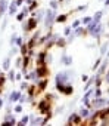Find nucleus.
Masks as SVG:
<instances>
[{"label": "nucleus", "instance_id": "obj_1", "mask_svg": "<svg viewBox=\"0 0 109 126\" xmlns=\"http://www.w3.org/2000/svg\"><path fill=\"white\" fill-rule=\"evenodd\" d=\"M74 76L75 73L72 70H65V71H59L54 77V85L56 88L59 86H65V85H72V80H74Z\"/></svg>", "mask_w": 109, "mask_h": 126}, {"label": "nucleus", "instance_id": "obj_2", "mask_svg": "<svg viewBox=\"0 0 109 126\" xmlns=\"http://www.w3.org/2000/svg\"><path fill=\"white\" fill-rule=\"evenodd\" d=\"M44 16H46V18H43V19H44V27H46V28H50V27L53 25L54 19H56V11L49 9V11H46Z\"/></svg>", "mask_w": 109, "mask_h": 126}, {"label": "nucleus", "instance_id": "obj_3", "mask_svg": "<svg viewBox=\"0 0 109 126\" xmlns=\"http://www.w3.org/2000/svg\"><path fill=\"white\" fill-rule=\"evenodd\" d=\"M103 31H105V25H103L102 22H99L91 31H88V34H90L91 37H94V39H100L102 34H103Z\"/></svg>", "mask_w": 109, "mask_h": 126}, {"label": "nucleus", "instance_id": "obj_4", "mask_svg": "<svg viewBox=\"0 0 109 126\" xmlns=\"http://www.w3.org/2000/svg\"><path fill=\"white\" fill-rule=\"evenodd\" d=\"M106 101H108L106 98L97 96V98H94V99L91 101V107H94V108L100 110V108H103V107H106V105H108V102H106Z\"/></svg>", "mask_w": 109, "mask_h": 126}, {"label": "nucleus", "instance_id": "obj_5", "mask_svg": "<svg viewBox=\"0 0 109 126\" xmlns=\"http://www.w3.org/2000/svg\"><path fill=\"white\" fill-rule=\"evenodd\" d=\"M37 19L35 18H30L27 22H24V25H22V30L24 31H30V30H34L35 28V25H37Z\"/></svg>", "mask_w": 109, "mask_h": 126}, {"label": "nucleus", "instance_id": "obj_6", "mask_svg": "<svg viewBox=\"0 0 109 126\" xmlns=\"http://www.w3.org/2000/svg\"><path fill=\"white\" fill-rule=\"evenodd\" d=\"M38 108H40V111L43 114H49L50 113V104H49V101L47 99H41L40 104H38Z\"/></svg>", "mask_w": 109, "mask_h": 126}, {"label": "nucleus", "instance_id": "obj_7", "mask_svg": "<svg viewBox=\"0 0 109 126\" xmlns=\"http://www.w3.org/2000/svg\"><path fill=\"white\" fill-rule=\"evenodd\" d=\"M61 62H62V65H65V67H71L72 65V56L68 55V53H62L61 55Z\"/></svg>", "mask_w": 109, "mask_h": 126}, {"label": "nucleus", "instance_id": "obj_8", "mask_svg": "<svg viewBox=\"0 0 109 126\" xmlns=\"http://www.w3.org/2000/svg\"><path fill=\"white\" fill-rule=\"evenodd\" d=\"M61 94H65V95H71L72 92H74V88H72V85H65V86H59V88H56Z\"/></svg>", "mask_w": 109, "mask_h": 126}, {"label": "nucleus", "instance_id": "obj_9", "mask_svg": "<svg viewBox=\"0 0 109 126\" xmlns=\"http://www.w3.org/2000/svg\"><path fill=\"white\" fill-rule=\"evenodd\" d=\"M77 113L81 116V119H88V117H90V114H91V113H90V107H86V105H84V107H81V108H78V111H77Z\"/></svg>", "mask_w": 109, "mask_h": 126}, {"label": "nucleus", "instance_id": "obj_10", "mask_svg": "<svg viewBox=\"0 0 109 126\" xmlns=\"http://www.w3.org/2000/svg\"><path fill=\"white\" fill-rule=\"evenodd\" d=\"M15 123H16V120H15L13 113H8V114L5 116V122H3V125L8 126V125H15Z\"/></svg>", "mask_w": 109, "mask_h": 126}, {"label": "nucleus", "instance_id": "obj_11", "mask_svg": "<svg viewBox=\"0 0 109 126\" xmlns=\"http://www.w3.org/2000/svg\"><path fill=\"white\" fill-rule=\"evenodd\" d=\"M19 96H21V91H12L11 94H9V102H18V99H19Z\"/></svg>", "mask_w": 109, "mask_h": 126}, {"label": "nucleus", "instance_id": "obj_12", "mask_svg": "<svg viewBox=\"0 0 109 126\" xmlns=\"http://www.w3.org/2000/svg\"><path fill=\"white\" fill-rule=\"evenodd\" d=\"M81 122V116L78 113H72L69 117H68V123L69 125H74V123H80Z\"/></svg>", "mask_w": 109, "mask_h": 126}, {"label": "nucleus", "instance_id": "obj_13", "mask_svg": "<svg viewBox=\"0 0 109 126\" xmlns=\"http://www.w3.org/2000/svg\"><path fill=\"white\" fill-rule=\"evenodd\" d=\"M102 18H103V11H97V12L91 16V21H93L94 24H99V22H102Z\"/></svg>", "mask_w": 109, "mask_h": 126}, {"label": "nucleus", "instance_id": "obj_14", "mask_svg": "<svg viewBox=\"0 0 109 126\" xmlns=\"http://www.w3.org/2000/svg\"><path fill=\"white\" fill-rule=\"evenodd\" d=\"M25 79H27V80H33V82H37V80H38L40 77H38V74H37V70H33V71L27 73Z\"/></svg>", "mask_w": 109, "mask_h": 126}, {"label": "nucleus", "instance_id": "obj_15", "mask_svg": "<svg viewBox=\"0 0 109 126\" xmlns=\"http://www.w3.org/2000/svg\"><path fill=\"white\" fill-rule=\"evenodd\" d=\"M72 33H74V36H75V37H80V36H83V34H84V33H87V31H86V28H84V27H80V25H78L77 28H72Z\"/></svg>", "mask_w": 109, "mask_h": 126}, {"label": "nucleus", "instance_id": "obj_16", "mask_svg": "<svg viewBox=\"0 0 109 126\" xmlns=\"http://www.w3.org/2000/svg\"><path fill=\"white\" fill-rule=\"evenodd\" d=\"M8 11V0H0V16Z\"/></svg>", "mask_w": 109, "mask_h": 126}, {"label": "nucleus", "instance_id": "obj_17", "mask_svg": "<svg viewBox=\"0 0 109 126\" xmlns=\"http://www.w3.org/2000/svg\"><path fill=\"white\" fill-rule=\"evenodd\" d=\"M16 11H18V6H16V3H15V0L9 5V8H8V14L9 15H15L16 14Z\"/></svg>", "mask_w": 109, "mask_h": 126}, {"label": "nucleus", "instance_id": "obj_18", "mask_svg": "<svg viewBox=\"0 0 109 126\" xmlns=\"http://www.w3.org/2000/svg\"><path fill=\"white\" fill-rule=\"evenodd\" d=\"M30 123H31V125H40V123H43V117L30 116Z\"/></svg>", "mask_w": 109, "mask_h": 126}, {"label": "nucleus", "instance_id": "obj_19", "mask_svg": "<svg viewBox=\"0 0 109 126\" xmlns=\"http://www.w3.org/2000/svg\"><path fill=\"white\" fill-rule=\"evenodd\" d=\"M108 47H109V40H108V42H105V43L100 46V56L106 55V52H108Z\"/></svg>", "mask_w": 109, "mask_h": 126}, {"label": "nucleus", "instance_id": "obj_20", "mask_svg": "<svg viewBox=\"0 0 109 126\" xmlns=\"http://www.w3.org/2000/svg\"><path fill=\"white\" fill-rule=\"evenodd\" d=\"M94 76H91V77H88V80L86 82V86H84V91H87V89H90V86L91 85H94Z\"/></svg>", "mask_w": 109, "mask_h": 126}, {"label": "nucleus", "instance_id": "obj_21", "mask_svg": "<svg viewBox=\"0 0 109 126\" xmlns=\"http://www.w3.org/2000/svg\"><path fill=\"white\" fill-rule=\"evenodd\" d=\"M3 70L5 71H8L9 70V67H11V56H8V58H5V61H3Z\"/></svg>", "mask_w": 109, "mask_h": 126}, {"label": "nucleus", "instance_id": "obj_22", "mask_svg": "<svg viewBox=\"0 0 109 126\" xmlns=\"http://www.w3.org/2000/svg\"><path fill=\"white\" fill-rule=\"evenodd\" d=\"M28 14V9H24L21 14H18L16 15V21H24V18H25V15Z\"/></svg>", "mask_w": 109, "mask_h": 126}, {"label": "nucleus", "instance_id": "obj_23", "mask_svg": "<svg viewBox=\"0 0 109 126\" xmlns=\"http://www.w3.org/2000/svg\"><path fill=\"white\" fill-rule=\"evenodd\" d=\"M13 45H15L16 47H21V46L24 45V40H22V37H18V36H16V39H15V42H13Z\"/></svg>", "mask_w": 109, "mask_h": 126}, {"label": "nucleus", "instance_id": "obj_24", "mask_svg": "<svg viewBox=\"0 0 109 126\" xmlns=\"http://www.w3.org/2000/svg\"><path fill=\"white\" fill-rule=\"evenodd\" d=\"M58 8H59V3H58V0H50V9L56 11Z\"/></svg>", "mask_w": 109, "mask_h": 126}, {"label": "nucleus", "instance_id": "obj_25", "mask_svg": "<svg viewBox=\"0 0 109 126\" xmlns=\"http://www.w3.org/2000/svg\"><path fill=\"white\" fill-rule=\"evenodd\" d=\"M44 14H46V11H41V9H40V11L35 14V19H37V21H41V18L44 16Z\"/></svg>", "mask_w": 109, "mask_h": 126}, {"label": "nucleus", "instance_id": "obj_26", "mask_svg": "<svg viewBox=\"0 0 109 126\" xmlns=\"http://www.w3.org/2000/svg\"><path fill=\"white\" fill-rule=\"evenodd\" d=\"M66 19H68V16H66V15H59L54 21H56V22H65Z\"/></svg>", "mask_w": 109, "mask_h": 126}, {"label": "nucleus", "instance_id": "obj_27", "mask_svg": "<svg viewBox=\"0 0 109 126\" xmlns=\"http://www.w3.org/2000/svg\"><path fill=\"white\" fill-rule=\"evenodd\" d=\"M88 22H91V16H83V18H81V24L87 25Z\"/></svg>", "mask_w": 109, "mask_h": 126}, {"label": "nucleus", "instance_id": "obj_28", "mask_svg": "<svg viewBox=\"0 0 109 126\" xmlns=\"http://www.w3.org/2000/svg\"><path fill=\"white\" fill-rule=\"evenodd\" d=\"M71 33H72V27H65V28H64V36H65V37H68Z\"/></svg>", "mask_w": 109, "mask_h": 126}, {"label": "nucleus", "instance_id": "obj_29", "mask_svg": "<svg viewBox=\"0 0 109 126\" xmlns=\"http://www.w3.org/2000/svg\"><path fill=\"white\" fill-rule=\"evenodd\" d=\"M100 62H102V56H100V58H97V59H96V62H94V65H93V70H94V71H96V70L99 68Z\"/></svg>", "mask_w": 109, "mask_h": 126}, {"label": "nucleus", "instance_id": "obj_30", "mask_svg": "<svg viewBox=\"0 0 109 126\" xmlns=\"http://www.w3.org/2000/svg\"><path fill=\"white\" fill-rule=\"evenodd\" d=\"M87 8H88V5H81V6H78L75 11H77V12H84V11H87Z\"/></svg>", "mask_w": 109, "mask_h": 126}, {"label": "nucleus", "instance_id": "obj_31", "mask_svg": "<svg viewBox=\"0 0 109 126\" xmlns=\"http://www.w3.org/2000/svg\"><path fill=\"white\" fill-rule=\"evenodd\" d=\"M30 122V116H24L22 119H21V122H19V125H27Z\"/></svg>", "mask_w": 109, "mask_h": 126}, {"label": "nucleus", "instance_id": "obj_32", "mask_svg": "<svg viewBox=\"0 0 109 126\" xmlns=\"http://www.w3.org/2000/svg\"><path fill=\"white\" fill-rule=\"evenodd\" d=\"M78 25H81V19H75V21L72 22V25H71V27H72V28H77Z\"/></svg>", "mask_w": 109, "mask_h": 126}, {"label": "nucleus", "instance_id": "obj_33", "mask_svg": "<svg viewBox=\"0 0 109 126\" xmlns=\"http://www.w3.org/2000/svg\"><path fill=\"white\" fill-rule=\"evenodd\" d=\"M8 79H9L11 82H13V80H15V71H13V70H11V71H9V77H8Z\"/></svg>", "mask_w": 109, "mask_h": 126}, {"label": "nucleus", "instance_id": "obj_34", "mask_svg": "<svg viewBox=\"0 0 109 126\" xmlns=\"http://www.w3.org/2000/svg\"><path fill=\"white\" fill-rule=\"evenodd\" d=\"M13 111H15V113H22V105H21V104L16 105V107L13 108Z\"/></svg>", "mask_w": 109, "mask_h": 126}, {"label": "nucleus", "instance_id": "obj_35", "mask_svg": "<svg viewBox=\"0 0 109 126\" xmlns=\"http://www.w3.org/2000/svg\"><path fill=\"white\" fill-rule=\"evenodd\" d=\"M6 82V79H5V76H3V73L2 71H0V85H3Z\"/></svg>", "mask_w": 109, "mask_h": 126}, {"label": "nucleus", "instance_id": "obj_36", "mask_svg": "<svg viewBox=\"0 0 109 126\" xmlns=\"http://www.w3.org/2000/svg\"><path fill=\"white\" fill-rule=\"evenodd\" d=\"M16 67H18V68H19V67H22V59H21V58H18V59H16Z\"/></svg>", "mask_w": 109, "mask_h": 126}, {"label": "nucleus", "instance_id": "obj_37", "mask_svg": "<svg viewBox=\"0 0 109 126\" xmlns=\"http://www.w3.org/2000/svg\"><path fill=\"white\" fill-rule=\"evenodd\" d=\"M16 50H18V49H16V47H13V49L11 50V53H9V56H13V55H16Z\"/></svg>", "mask_w": 109, "mask_h": 126}, {"label": "nucleus", "instance_id": "obj_38", "mask_svg": "<svg viewBox=\"0 0 109 126\" xmlns=\"http://www.w3.org/2000/svg\"><path fill=\"white\" fill-rule=\"evenodd\" d=\"M27 86H28V83H27V82H24V83H21V91H24V89H27Z\"/></svg>", "mask_w": 109, "mask_h": 126}, {"label": "nucleus", "instance_id": "obj_39", "mask_svg": "<svg viewBox=\"0 0 109 126\" xmlns=\"http://www.w3.org/2000/svg\"><path fill=\"white\" fill-rule=\"evenodd\" d=\"M16 36H18V34H12V37H11V45H13V42H15Z\"/></svg>", "mask_w": 109, "mask_h": 126}, {"label": "nucleus", "instance_id": "obj_40", "mask_svg": "<svg viewBox=\"0 0 109 126\" xmlns=\"http://www.w3.org/2000/svg\"><path fill=\"white\" fill-rule=\"evenodd\" d=\"M81 80H83V82H87V80H88V76H87V74H83V76H81Z\"/></svg>", "mask_w": 109, "mask_h": 126}, {"label": "nucleus", "instance_id": "obj_41", "mask_svg": "<svg viewBox=\"0 0 109 126\" xmlns=\"http://www.w3.org/2000/svg\"><path fill=\"white\" fill-rule=\"evenodd\" d=\"M21 52H22V53H25V52H27V46H24V45H22V46H21Z\"/></svg>", "mask_w": 109, "mask_h": 126}, {"label": "nucleus", "instance_id": "obj_42", "mask_svg": "<svg viewBox=\"0 0 109 126\" xmlns=\"http://www.w3.org/2000/svg\"><path fill=\"white\" fill-rule=\"evenodd\" d=\"M105 82H106V83H108V85H109V73H108V74H106V76H105Z\"/></svg>", "mask_w": 109, "mask_h": 126}, {"label": "nucleus", "instance_id": "obj_43", "mask_svg": "<svg viewBox=\"0 0 109 126\" xmlns=\"http://www.w3.org/2000/svg\"><path fill=\"white\" fill-rule=\"evenodd\" d=\"M21 77H22V76H21V73H19V74H16V76H15V79H16V80H21Z\"/></svg>", "mask_w": 109, "mask_h": 126}, {"label": "nucleus", "instance_id": "obj_44", "mask_svg": "<svg viewBox=\"0 0 109 126\" xmlns=\"http://www.w3.org/2000/svg\"><path fill=\"white\" fill-rule=\"evenodd\" d=\"M105 2V6H109V0H103Z\"/></svg>", "mask_w": 109, "mask_h": 126}, {"label": "nucleus", "instance_id": "obj_45", "mask_svg": "<svg viewBox=\"0 0 109 126\" xmlns=\"http://www.w3.org/2000/svg\"><path fill=\"white\" fill-rule=\"evenodd\" d=\"M0 107H3V99L0 98Z\"/></svg>", "mask_w": 109, "mask_h": 126}, {"label": "nucleus", "instance_id": "obj_46", "mask_svg": "<svg viewBox=\"0 0 109 126\" xmlns=\"http://www.w3.org/2000/svg\"><path fill=\"white\" fill-rule=\"evenodd\" d=\"M106 56L109 58V47H108V52H106Z\"/></svg>", "mask_w": 109, "mask_h": 126}, {"label": "nucleus", "instance_id": "obj_47", "mask_svg": "<svg viewBox=\"0 0 109 126\" xmlns=\"http://www.w3.org/2000/svg\"><path fill=\"white\" fill-rule=\"evenodd\" d=\"M106 102H108V105H109V99H108V101H106Z\"/></svg>", "mask_w": 109, "mask_h": 126}, {"label": "nucleus", "instance_id": "obj_48", "mask_svg": "<svg viewBox=\"0 0 109 126\" xmlns=\"http://www.w3.org/2000/svg\"><path fill=\"white\" fill-rule=\"evenodd\" d=\"M100 2H103V0H100Z\"/></svg>", "mask_w": 109, "mask_h": 126}, {"label": "nucleus", "instance_id": "obj_49", "mask_svg": "<svg viewBox=\"0 0 109 126\" xmlns=\"http://www.w3.org/2000/svg\"><path fill=\"white\" fill-rule=\"evenodd\" d=\"M108 39H109V36H108Z\"/></svg>", "mask_w": 109, "mask_h": 126}]
</instances>
